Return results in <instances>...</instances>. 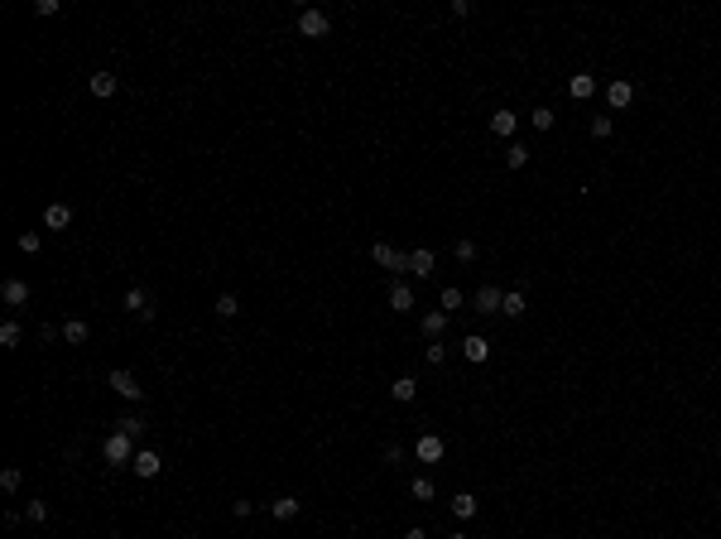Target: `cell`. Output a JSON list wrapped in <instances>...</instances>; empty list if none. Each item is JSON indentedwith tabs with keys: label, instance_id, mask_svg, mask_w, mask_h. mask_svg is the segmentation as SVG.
Here are the masks:
<instances>
[{
	"label": "cell",
	"instance_id": "cell-1",
	"mask_svg": "<svg viewBox=\"0 0 721 539\" xmlns=\"http://www.w3.org/2000/svg\"><path fill=\"white\" fill-rule=\"evenodd\" d=\"M135 438H125V433H106V443H101V458H106V467H130L135 462Z\"/></svg>",
	"mask_w": 721,
	"mask_h": 539
},
{
	"label": "cell",
	"instance_id": "cell-2",
	"mask_svg": "<svg viewBox=\"0 0 721 539\" xmlns=\"http://www.w3.org/2000/svg\"><path fill=\"white\" fill-rule=\"evenodd\" d=\"M106 385L116 390V395H121V400H130V404H140V400H144V385H140V380H135L130 371H111V376H106Z\"/></svg>",
	"mask_w": 721,
	"mask_h": 539
},
{
	"label": "cell",
	"instance_id": "cell-3",
	"mask_svg": "<svg viewBox=\"0 0 721 539\" xmlns=\"http://www.w3.org/2000/svg\"><path fill=\"white\" fill-rule=\"evenodd\" d=\"M327 29H332V20L322 10H298V34L303 39H327Z\"/></svg>",
	"mask_w": 721,
	"mask_h": 539
},
{
	"label": "cell",
	"instance_id": "cell-4",
	"mask_svg": "<svg viewBox=\"0 0 721 539\" xmlns=\"http://www.w3.org/2000/svg\"><path fill=\"white\" fill-rule=\"evenodd\" d=\"M371 260H375L380 270H409V250H395V246L375 241V246H371Z\"/></svg>",
	"mask_w": 721,
	"mask_h": 539
},
{
	"label": "cell",
	"instance_id": "cell-5",
	"mask_svg": "<svg viewBox=\"0 0 721 539\" xmlns=\"http://www.w3.org/2000/svg\"><path fill=\"white\" fill-rule=\"evenodd\" d=\"M443 453H448V443H443L438 433H424V438H414V458H419V462H443Z\"/></svg>",
	"mask_w": 721,
	"mask_h": 539
},
{
	"label": "cell",
	"instance_id": "cell-6",
	"mask_svg": "<svg viewBox=\"0 0 721 539\" xmlns=\"http://www.w3.org/2000/svg\"><path fill=\"white\" fill-rule=\"evenodd\" d=\"M130 472L149 482V477H159V472H164V458L154 453V448H140V453H135V462H130Z\"/></svg>",
	"mask_w": 721,
	"mask_h": 539
},
{
	"label": "cell",
	"instance_id": "cell-7",
	"mask_svg": "<svg viewBox=\"0 0 721 539\" xmlns=\"http://www.w3.org/2000/svg\"><path fill=\"white\" fill-rule=\"evenodd\" d=\"M630 102H635V87H630V82H625V78L606 82V107H611V111H625V107H630Z\"/></svg>",
	"mask_w": 721,
	"mask_h": 539
},
{
	"label": "cell",
	"instance_id": "cell-8",
	"mask_svg": "<svg viewBox=\"0 0 721 539\" xmlns=\"http://www.w3.org/2000/svg\"><path fill=\"white\" fill-rule=\"evenodd\" d=\"M44 226H49V231L73 226V202H49V207H44Z\"/></svg>",
	"mask_w": 721,
	"mask_h": 539
},
{
	"label": "cell",
	"instance_id": "cell-9",
	"mask_svg": "<svg viewBox=\"0 0 721 539\" xmlns=\"http://www.w3.org/2000/svg\"><path fill=\"white\" fill-rule=\"evenodd\" d=\"M472 303H476V313H500V303H505V294H500L495 284H481Z\"/></svg>",
	"mask_w": 721,
	"mask_h": 539
},
{
	"label": "cell",
	"instance_id": "cell-10",
	"mask_svg": "<svg viewBox=\"0 0 721 539\" xmlns=\"http://www.w3.org/2000/svg\"><path fill=\"white\" fill-rule=\"evenodd\" d=\"M433 265H438V255H433L428 246L409 250V270H414V279H428V274H433Z\"/></svg>",
	"mask_w": 721,
	"mask_h": 539
},
{
	"label": "cell",
	"instance_id": "cell-11",
	"mask_svg": "<svg viewBox=\"0 0 721 539\" xmlns=\"http://www.w3.org/2000/svg\"><path fill=\"white\" fill-rule=\"evenodd\" d=\"M0 298H5L10 308H25V303H29V284H25V279H5V284H0Z\"/></svg>",
	"mask_w": 721,
	"mask_h": 539
},
{
	"label": "cell",
	"instance_id": "cell-12",
	"mask_svg": "<svg viewBox=\"0 0 721 539\" xmlns=\"http://www.w3.org/2000/svg\"><path fill=\"white\" fill-rule=\"evenodd\" d=\"M125 308H130L135 318H144V323L154 318V303H149V294H144V289H125Z\"/></svg>",
	"mask_w": 721,
	"mask_h": 539
},
{
	"label": "cell",
	"instance_id": "cell-13",
	"mask_svg": "<svg viewBox=\"0 0 721 539\" xmlns=\"http://www.w3.org/2000/svg\"><path fill=\"white\" fill-rule=\"evenodd\" d=\"M298 511H303V506H298V496H274V501H269V515H274V520H284V525H289V520H298Z\"/></svg>",
	"mask_w": 721,
	"mask_h": 539
},
{
	"label": "cell",
	"instance_id": "cell-14",
	"mask_svg": "<svg viewBox=\"0 0 721 539\" xmlns=\"http://www.w3.org/2000/svg\"><path fill=\"white\" fill-rule=\"evenodd\" d=\"M390 308H395V313H414V289H409L404 279L390 284Z\"/></svg>",
	"mask_w": 721,
	"mask_h": 539
},
{
	"label": "cell",
	"instance_id": "cell-15",
	"mask_svg": "<svg viewBox=\"0 0 721 539\" xmlns=\"http://www.w3.org/2000/svg\"><path fill=\"white\" fill-rule=\"evenodd\" d=\"M462 356H467V361H476V366H481V361H491V342H486L481 332H472V337L462 342Z\"/></svg>",
	"mask_w": 721,
	"mask_h": 539
},
{
	"label": "cell",
	"instance_id": "cell-16",
	"mask_svg": "<svg viewBox=\"0 0 721 539\" xmlns=\"http://www.w3.org/2000/svg\"><path fill=\"white\" fill-rule=\"evenodd\" d=\"M87 87H92V97H101V102H106V97H116V87H121V82H116V73H92V82H87Z\"/></svg>",
	"mask_w": 721,
	"mask_h": 539
},
{
	"label": "cell",
	"instance_id": "cell-17",
	"mask_svg": "<svg viewBox=\"0 0 721 539\" xmlns=\"http://www.w3.org/2000/svg\"><path fill=\"white\" fill-rule=\"evenodd\" d=\"M567 92H572V102H587V97H596V78L591 73H577V78L567 82Z\"/></svg>",
	"mask_w": 721,
	"mask_h": 539
},
{
	"label": "cell",
	"instance_id": "cell-18",
	"mask_svg": "<svg viewBox=\"0 0 721 539\" xmlns=\"http://www.w3.org/2000/svg\"><path fill=\"white\" fill-rule=\"evenodd\" d=\"M500 313H505V318H524V313H529V298L519 294V289H510L505 303H500Z\"/></svg>",
	"mask_w": 721,
	"mask_h": 539
},
{
	"label": "cell",
	"instance_id": "cell-19",
	"mask_svg": "<svg viewBox=\"0 0 721 539\" xmlns=\"http://www.w3.org/2000/svg\"><path fill=\"white\" fill-rule=\"evenodd\" d=\"M514 126H519V121H514V111H495V116H491V135H500V140H510V135H514Z\"/></svg>",
	"mask_w": 721,
	"mask_h": 539
},
{
	"label": "cell",
	"instance_id": "cell-20",
	"mask_svg": "<svg viewBox=\"0 0 721 539\" xmlns=\"http://www.w3.org/2000/svg\"><path fill=\"white\" fill-rule=\"evenodd\" d=\"M87 337H92V327L82 323V318H68V323H63V342H73V347H82Z\"/></svg>",
	"mask_w": 721,
	"mask_h": 539
},
{
	"label": "cell",
	"instance_id": "cell-21",
	"mask_svg": "<svg viewBox=\"0 0 721 539\" xmlns=\"http://www.w3.org/2000/svg\"><path fill=\"white\" fill-rule=\"evenodd\" d=\"M452 515H457V520H472V515H476V496H472V491H457V496H452Z\"/></svg>",
	"mask_w": 721,
	"mask_h": 539
},
{
	"label": "cell",
	"instance_id": "cell-22",
	"mask_svg": "<svg viewBox=\"0 0 721 539\" xmlns=\"http://www.w3.org/2000/svg\"><path fill=\"white\" fill-rule=\"evenodd\" d=\"M448 318H452V313H443V308H433V313H424V337H433V342H438V332L448 327Z\"/></svg>",
	"mask_w": 721,
	"mask_h": 539
},
{
	"label": "cell",
	"instance_id": "cell-23",
	"mask_svg": "<svg viewBox=\"0 0 721 539\" xmlns=\"http://www.w3.org/2000/svg\"><path fill=\"white\" fill-rule=\"evenodd\" d=\"M390 395H395V400H400V404H409V400H414V395H419V385H414V376H400V380H395V385H390Z\"/></svg>",
	"mask_w": 721,
	"mask_h": 539
},
{
	"label": "cell",
	"instance_id": "cell-24",
	"mask_svg": "<svg viewBox=\"0 0 721 539\" xmlns=\"http://www.w3.org/2000/svg\"><path fill=\"white\" fill-rule=\"evenodd\" d=\"M116 433H125V438H140V433H144V419H140V414H125V419H116Z\"/></svg>",
	"mask_w": 721,
	"mask_h": 539
},
{
	"label": "cell",
	"instance_id": "cell-25",
	"mask_svg": "<svg viewBox=\"0 0 721 539\" xmlns=\"http://www.w3.org/2000/svg\"><path fill=\"white\" fill-rule=\"evenodd\" d=\"M236 313H240L236 294H216V318H236Z\"/></svg>",
	"mask_w": 721,
	"mask_h": 539
},
{
	"label": "cell",
	"instance_id": "cell-26",
	"mask_svg": "<svg viewBox=\"0 0 721 539\" xmlns=\"http://www.w3.org/2000/svg\"><path fill=\"white\" fill-rule=\"evenodd\" d=\"M20 342H25V327H20V323L0 327V347H20Z\"/></svg>",
	"mask_w": 721,
	"mask_h": 539
},
{
	"label": "cell",
	"instance_id": "cell-27",
	"mask_svg": "<svg viewBox=\"0 0 721 539\" xmlns=\"http://www.w3.org/2000/svg\"><path fill=\"white\" fill-rule=\"evenodd\" d=\"M553 121H558V116H553V111H548V107L529 111V126H534V131H553Z\"/></svg>",
	"mask_w": 721,
	"mask_h": 539
},
{
	"label": "cell",
	"instance_id": "cell-28",
	"mask_svg": "<svg viewBox=\"0 0 721 539\" xmlns=\"http://www.w3.org/2000/svg\"><path fill=\"white\" fill-rule=\"evenodd\" d=\"M438 303H443V313H457V308H462V289H452V284H448V289L438 294Z\"/></svg>",
	"mask_w": 721,
	"mask_h": 539
},
{
	"label": "cell",
	"instance_id": "cell-29",
	"mask_svg": "<svg viewBox=\"0 0 721 539\" xmlns=\"http://www.w3.org/2000/svg\"><path fill=\"white\" fill-rule=\"evenodd\" d=\"M505 164H510V169H524V164H529V150H524V145H510V150H505Z\"/></svg>",
	"mask_w": 721,
	"mask_h": 539
},
{
	"label": "cell",
	"instance_id": "cell-30",
	"mask_svg": "<svg viewBox=\"0 0 721 539\" xmlns=\"http://www.w3.org/2000/svg\"><path fill=\"white\" fill-rule=\"evenodd\" d=\"M611 131H615V121H611V116H591V135H596V140H606Z\"/></svg>",
	"mask_w": 721,
	"mask_h": 539
},
{
	"label": "cell",
	"instance_id": "cell-31",
	"mask_svg": "<svg viewBox=\"0 0 721 539\" xmlns=\"http://www.w3.org/2000/svg\"><path fill=\"white\" fill-rule=\"evenodd\" d=\"M409 491H414V501H433V482H428V477H414Z\"/></svg>",
	"mask_w": 721,
	"mask_h": 539
},
{
	"label": "cell",
	"instance_id": "cell-32",
	"mask_svg": "<svg viewBox=\"0 0 721 539\" xmlns=\"http://www.w3.org/2000/svg\"><path fill=\"white\" fill-rule=\"evenodd\" d=\"M15 246H20L25 255H39V246H44V241H39V231H25V236H20Z\"/></svg>",
	"mask_w": 721,
	"mask_h": 539
},
{
	"label": "cell",
	"instance_id": "cell-33",
	"mask_svg": "<svg viewBox=\"0 0 721 539\" xmlns=\"http://www.w3.org/2000/svg\"><path fill=\"white\" fill-rule=\"evenodd\" d=\"M0 491H20V467H5L0 472Z\"/></svg>",
	"mask_w": 721,
	"mask_h": 539
},
{
	"label": "cell",
	"instance_id": "cell-34",
	"mask_svg": "<svg viewBox=\"0 0 721 539\" xmlns=\"http://www.w3.org/2000/svg\"><path fill=\"white\" fill-rule=\"evenodd\" d=\"M63 10V0H34V15H58Z\"/></svg>",
	"mask_w": 721,
	"mask_h": 539
},
{
	"label": "cell",
	"instance_id": "cell-35",
	"mask_svg": "<svg viewBox=\"0 0 721 539\" xmlns=\"http://www.w3.org/2000/svg\"><path fill=\"white\" fill-rule=\"evenodd\" d=\"M424 356H428V366H443V356H448V347H443V342H433V347H428Z\"/></svg>",
	"mask_w": 721,
	"mask_h": 539
},
{
	"label": "cell",
	"instance_id": "cell-36",
	"mask_svg": "<svg viewBox=\"0 0 721 539\" xmlns=\"http://www.w3.org/2000/svg\"><path fill=\"white\" fill-rule=\"evenodd\" d=\"M29 520H34V525H39V520H49V506H44V501H29Z\"/></svg>",
	"mask_w": 721,
	"mask_h": 539
},
{
	"label": "cell",
	"instance_id": "cell-37",
	"mask_svg": "<svg viewBox=\"0 0 721 539\" xmlns=\"http://www.w3.org/2000/svg\"><path fill=\"white\" fill-rule=\"evenodd\" d=\"M457 260H476V241H457Z\"/></svg>",
	"mask_w": 721,
	"mask_h": 539
},
{
	"label": "cell",
	"instance_id": "cell-38",
	"mask_svg": "<svg viewBox=\"0 0 721 539\" xmlns=\"http://www.w3.org/2000/svg\"><path fill=\"white\" fill-rule=\"evenodd\" d=\"M404 539H428V535H424V530H419V525H414V530H409V535H404Z\"/></svg>",
	"mask_w": 721,
	"mask_h": 539
},
{
	"label": "cell",
	"instance_id": "cell-39",
	"mask_svg": "<svg viewBox=\"0 0 721 539\" xmlns=\"http://www.w3.org/2000/svg\"><path fill=\"white\" fill-rule=\"evenodd\" d=\"M452 539H467V535H452Z\"/></svg>",
	"mask_w": 721,
	"mask_h": 539
}]
</instances>
